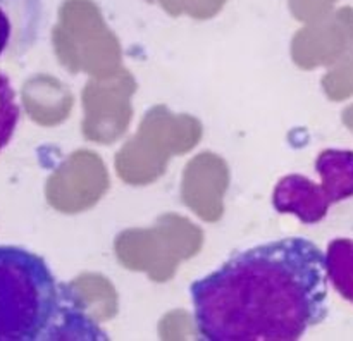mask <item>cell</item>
<instances>
[{
    "mask_svg": "<svg viewBox=\"0 0 353 341\" xmlns=\"http://www.w3.org/2000/svg\"><path fill=\"white\" fill-rule=\"evenodd\" d=\"M21 109L9 76L0 71V152L7 147L19 123Z\"/></svg>",
    "mask_w": 353,
    "mask_h": 341,
    "instance_id": "cell-6",
    "label": "cell"
},
{
    "mask_svg": "<svg viewBox=\"0 0 353 341\" xmlns=\"http://www.w3.org/2000/svg\"><path fill=\"white\" fill-rule=\"evenodd\" d=\"M81 296L40 255L0 245V341H107Z\"/></svg>",
    "mask_w": 353,
    "mask_h": 341,
    "instance_id": "cell-2",
    "label": "cell"
},
{
    "mask_svg": "<svg viewBox=\"0 0 353 341\" xmlns=\"http://www.w3.org/2000/svg\"><path fill=\"white\" fill-rule=\"evenodd\" d=\"M326 255L300 236L233 255L190 286L207 341H296L327 317Z\"/></svg>",
    "mask_w": 353,
    "mask_h": 341,
    "instance_id": "cell-1",
    "label": "cell"
},
{
    "mask_svg": "<svg viewBox=\"0 0 353 341\" xmlns=\"http://www.w3.org/2000/svg\"><path fill=\"white\" fill-rule=\"evenodd\" d=\"M316 169L321 185L300 174L285 176L276 185L272 205L279 214H293L303 224H316L326 217L333 203L353 196V152L324 150Z\"/></svg>",
    "mask_w": 353,
    "mask_h": 341,
    "instance_id": "cell-3",
    "label": "cell"
},
{
    "mask_svg": "<svg viewBox=\"0 0 353 341\" xmlns=\"http://www.w3.org/2000/svg\"><path fill=\"white\" fill-rule=\"evenodd\" d=\"M327 279L345 300L353 303V241L336 238L327 245Z\"/></svg>",
    "mask_w": 353,
    "mask_h": 341,
    "instance_id": "cell-5",
    "label": "cell"
},
{
    "mask_svg": "<svg viewBox=\"0 0 353 341\" xmlns=\"http://www.w3.org/2000/svg\"><path fill=\"white\" fill-rule=\"evenodd\" d=\"M45 28L43 0H0V59L26 55Z\"/></svg>",
    "mask_w": 353,
    "mask_h": 341,
    "instance_id": "cell-4",
    "label": "cell"
}]
</instances>
